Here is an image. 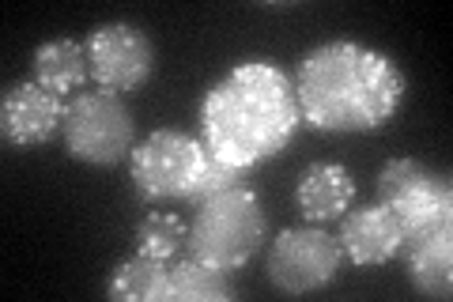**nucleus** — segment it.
<instances>
[{"mask_svg":"<svg viewBox=\"0 0 453 302\" xmlns=\"http://www.w3.org/2000/svg\"><path fill=\"white\" fill-rule=\"evenodd\" d=\"M61 136L76 163L118 166L136 148V121L118 91H76L68 98Z\"/></svg>","mask_w":453,"mask_h":302,"instance_id":"20e7f679","label":"nucleus"},{"mask_svg":"<svg viewBox=\"0 0 453 302\" xmlns=\"http://www.w3.org/2000/svg\"><path fill=\"white\" fill-rule=\"evenodd\" d=\"M196 125L208 155L231 166L253 170L276 159L303 128L291 72L273 57L238 61L208 83L196 106Z\"/></svg>","mask_w":453,"mask_h":302,"instance_id":"f257e3e1","label":"nucleus"},{"mask_svg":"<svg viewBox=\"0 0 453 302\" xmlns=\"http://www.w3.org/2000/svg\"><path fill=\"white\" fill-rule=\"evenodd\" d=\"M83 46H88L91 80L106 91H136L155 72V46L136 23H98Z\"/></svg>","mask_w":453,"mask_h":302,"instance_id":"0eeeda50","label":"nucleus"},{"mask_svg":"<svg viewBox=\"0 0 453 302\" xmlns=\"http://www.w3.org/2000/svg\"><path fill=\"white\" fill-rule=\"evenodd\" d=\"M356 205V178L340 163H310L295 182V208L306 223H333Z\"/></svg>","mask_w":453,"mask_h":302,"instance_id":"9d476101","label":"nucleus"},{"mask_svg":"<svg viewBox=\"0 0 453 302\" xmlns=\"http://www.w3.org/2000/svg\"><path fill=\"white\" fill-rule=\"evenodd\" d=\"M303 125L325 136L374 133L404 106L408 76L386 50L333 38L306 50L291 72Z\"/></svg>","mask_w":453,"mask_h":302,"instance_id":"f03ea898","label":"nucleus"},{"mask_svg":"<svg viewBox=\"0 0 453 302\" xmlns=\"http://www.w3.org/2000/svg\"><path fill=\"white\" fill-rule=\"evenodd\" d=\"M268 238V212L253 190H226L196 205L186 250L211 268L238 272L261 253Z\"/></svg>","mask_w":453,"mask_h":302,"instance_id":"7ed1b4c3","label":"nucleus"},{"mask_svg":"<svg viewBox=\"0 0 453 302\" xmlns=\"http://www.w3.org/2000/svg\"><path fill=\"white\" fill-rule=\"evenodd\" d=\"M246 178H250V170L231 166V163L216 159V155H208V159H204V170H201V178H196V190H193V200H189V205H201V200L219 197V193H226V190H242Z\"/></svg>","mask_w":453,"mask_h":302,"instance_id":"f3484780","label":"nucleus"},{"mask_svg":"<svg viewBox=\"0 0 453 302\" xmlns=\"http://www.w3.org/2000/svg\"><path fill=\"white\" fill-rule=\"evenodd\" d=\"M408 261V283L427 298H449L453 291V231L408 242L401 250Z\"/></svg>","mask_w":453,"mask_h":302,"instance_id":"f8f14e48","label":"nucleus"},{"mask_svg":"<svg viewBox=\"0 0 453 302\" xmlns=\"http://www.w3.org/2000/svg\"><path fill=\"white\" fill-rule=\"evenodd\" d=\"M65 113L68 103L57 91L35 80H19L4 91V103H0V133L12 148H38L65 128Z\"/></svg>","mask_w":453,"mask_h":302,"instance_id":"6e6552de","label":"nucleus"},{"mask_svg":"<svg viewBox=\"0 0 453 302\" xmlns=\"http://www.w3.org/2000/svg\"><path fill=\"white\" fill-rule=\"evenodd\" d=\"M344 250L340 238L321 231L318 223L288 227L273 238L265 257V276L280 295H314L340 276Z\"/></svg>","mask_w":453,"mask_h":302,"instance_id":"423d86ee","label":"nucleus"},{"mask_svg":"<svg viewBox=\"0 0 453 302\" xmlns=\"http://www.w3.org/2000/svg\"><path fill=\"white\" fill-rule=\"evenodd\" d=\"M208 148L181 128H155L133 148L129 178L144 200H193Z\"/></svg>","mask_w":453,"mask_h":302,"instance_id":"39448f33","label":"nucleus"},{"mask_svg":"<svg viewBox=\"0 0 453 302\" xmlns=\"http://www.w3.org/2000/svg\"><path fill=\"white\" fill-rule=\"evenodd\" d=\"M234 298L231 272L211 268L196 257L170 265V302H226Z\"/></svg>","mask_w":453,"mask_h":302,"instance_id":"4468645a","label":"nucleus"},{"mask_svg":"<svg viewBox=\"0 0 453 302\" xmlns=\"http://www.w3.org/2000/svg\"><path fill=\"white\" fill-rule=\"evenodd\" d=\"M340 250L351 265L359 268H374V265H389L396 253L404 250V231L396 212L386 208L381 200L374 205H351L340 215Z\"/></svg>","mask_w":453,"mask_h":302,"instance_id":"1a4fd4ad","label":"nucleus"},{"mask_svg":"<svg viewBox=\"0 0 453 302\" xmlns=\"http://www.w3.org/2000/svg\"><path fill=\"white\" fill-rule=\"evenodd\" d=\"M106 295L118 302H170V265L144 253L125 257L113 268Z\"/></svg>","mask_w":453,"mask_h":302,"instance_id":"ddd939ff","label":"nucleus"},{"mask_svg":"<svg viewBox=\"0 0 453 302\" xmlns=\"http://www.w3.org/2000/svg\"><path fill=\"white\" fill-rule=\"evenodd\" d=\"M438 174L431 166H423L419 159H408V155H401V159H389L386 166L378 170V200L386 208H401L404 200H412L416 193H423L427 185L434 182Z\"/></svg>","mask_w":453,"mask_h":302,"instance_id":"dca6fc26","label":"nucleus"},{"mask_svg":"<svg viewBox=\"0 0 453 302\" xmlns=\"http://www.w3.org/2000/svg\"><path fill=\"white\" fill-rule=\"evenodd\" d=\"M136 253L144 257H155V261H174V257L186 250L189 242V227L181 215L174 212H148L144 220L136 223Z\"/></svg>","mask_w":453,"mask_h":302,"instance_id":"2eb2a0df","label":"nucleus"},{"mask_svg":"<svg viewBox=\"0 0 453 302\" xmlns=\"http://www.w3.org/2000/svg\"><path fill=\"white\" fill-rule=\"evenodd\" d=\"M31 72H35V83L50 88L57 95H73L83 91V83L91 80V61H88V46L76 38H53V42H42L31 57Z\"/></svg>","mask_w":453,"mask_h":302,"instance_id":"9b49d317","label":"nucleus"}]
</instances>
